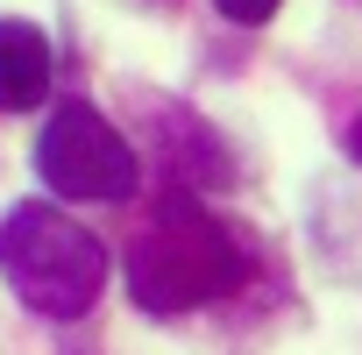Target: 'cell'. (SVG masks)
I'll use <instances>...</instances> for the list:
<instances>
[{"mask_svg": "<svg viewBox=\"0 0 362 355\" xmlns=\"http://www.w3.org/2000/svg\"><path fill=\"white\" fill-rule=\"evenodd\" d=\"M36 170H43V185H50L57 199H128L135 178H142V163H135V149L121 142V128H114L100 107H86V100H64V107L43 121V135H36Z\"/></svg>", "mask_w": 362, "mask_h": 355, "instance_id": "obj_3", "label": "cell"}, {"mask_svg": "<svg viewBox=\"0 0 362 355\" xmlns=\"http://www.w3.org/2000/svg\"><path fill=\"white\" fill-rule=\"evenodd\" d=\"M0 270H8L15 298L36 305L43 320H78L107 284V249L93 228H78L57 206H15L0 228Z\"/></svg>", "mask_w": 362, "mask_h": 355, "instance_id": "obj_2", "label": "cell"}, {"mask_svg": "<svg viewBox=\"0 0 362 355\" xmlns=\"http://www.w3.org/2000/svg\"><path fill=\"white\" fill-rule=\"evenodd\" d=\"M214 8H221L228 22H249V29H256V22H270V15H277V0H214Z\"/></svg>", "mask_w": 362, "mask_h": 355, "instance_id": "obj_5", "label": "cell"}, {"mask_svg": "<svg viewBox=\"0 0 362 355\" xmlns=\"http://www.w3.org/2000/svg\"><path fill=\"white\" fill-rule=\"evenodd\" d=\"M50 93V43L29 22H0V114H29Z\"/></svg>", "mask_w": 362, "mask_h": 355, "instance_id": "obj_4", "label": "cell"}, {"mask_svg": "<svg viewBox=\"0 0 362 355\" xmlns=\"http://www.w3.org/2000/svg\"><path fill=\"white\" fill-rule=\"evenodd\" d=\"M249 277V249L228 221H214L192 192H163L156 214L135 228L128 249V291L142 313H192L228 298Z\"/></svg>", "mask_w": 362, "mask_h": 355, "instance_id": "obj_1", "label": "cell"}, {"mask_svg": "<svg viewBox=\"0 0 362 355\" xmlns=\"http://www.w3.org/2000/svg\"><path fill=\"white\" fill-rule=\"evenodd\" d=\"M348 149H355V156H362V121H355V128H348Z\"/></svg>", "mask_w": 362, "mask_h": 355, "instance_id": "obj_6", "label": "cell"}]
</instances>
